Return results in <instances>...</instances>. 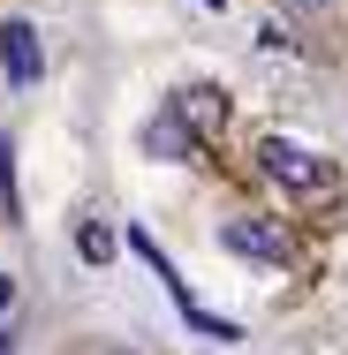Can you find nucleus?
Listing matches in <instances>:
<instances>
[{
  "label": "nucleus",
  "instance_id": "f257e3e1",
  "mask_svg": "<svg viewBox=\"0 0 348 355\" xmlns=\"http://www.w3.org/2000/svg\"><path fill=\"white\" fill-rule=\"evenodd\" d=\"M258 166H265V182L288 189L295 205H326V197L341 189L333 159H318L310 144H295V137H265V144H258Z\"/></svg>",
  "mask_w": 348,
  "mask_h": 355
},
{
  "label": "nucleus",
  "instance_id": "f03ea898",
  "mask_svg": "<svg viewBox=\"0 0 348 355\" xmlns=\"http://www.w3.org/2000/svg\"><path fill=\"white\" fill-rule=\"evenodd\" d=\"M0 61H8V83H15V91H31V83L46 76L38 31H31V23H0Z\"/></svg>",
  "mask_w": 348,
  "mask_h": 355
},
{
  "label": "nucleus",
  "instance_id": "7ed1b4c3",
  "mask_svg": "<svg viewBox=\"0 0 348 355\" xmlns=\"http://www.w3.org/2000/svg\"><path fill=\"white\" fill-rule=\"evenodd\" d=\"M219 242H227V250H242V257H265V265H280V257H288V234H280V227H258V219H219Z\"/></svg>",
  "mask_w": 348,
  "mask_h": 355
},
{
  "label": "nucleus",
  "instance_id": "20e7f679",
  "mask_svg": "<svg viewBox=\"0 0 348 355\" xmlns=\"http://www.w3.org/2000/svg\"><path fill=\"white\" fill-rule=\"evenodd\" d=\"M144 144H151V151H167V159H190V129H182V106H167V114L144 129Z\"/></svg>",
  "mask_w": 348,
  "mask_h": 355
},
{
  "label": "nucleus",
  "instance_id": "39448f33",
  "mask_svg": "<svg viewBox=\"0 0 348 355\" xmlns=\"http://www.w3.org/2000/svg\"><path fill=\"white\" fill-rule=\"evenodd\" d=\"M288 15H303V23H341L348 15V0H280Z\"/></svg>",
  "mask_w": 348,
  "mask_h": 355
},
{
  "label": "nucleus",
  "instance_id": "423d86ee",
  "mask_svg": "<svg viewBox=\"0 0 348 355\" xmlns=\"http://www.w3.org/2000/svg\"><path fill=\"white\" fill-rule=\"evenodd\" d=\"M8 310H15V280L0 272V325H8Z\"/></svg>",
  "mask_w": 348,
  "mask_h": 355
},
{
  "label": "nucleus",
  "instance_id": "0eeeda50",
  "mask_svg": "<svg viewBox=\"0 0 348 355\" xmlns=\"http://www.w3.org/2000/svg\"><path fill=\"white\" fill-rule=\"evenodd\" d=\"M0 355H15V333H8V325H0Z\"/></svg>",
  "mask_w": 348,
  "mask_h": 355
},
{
  "label": "nucleus",
  "instance_id": "6e6552de",
  "mask_svg": "<svg viewBox=\"0 0 348 355\" xmlns=\"http://www.w3.org/2000/svg\"><path fill=\"white\" fill-rule=\"evenodd\" d=\"M197 8H219V15H227V0H197Z\"/></svg>",
  "mask_w": 348,
  "mask_h": 355
},
{
  "label": "nucleus",
  "instance_id": "1a4fd4ad",
  "mask_svg": "<svg viewBox=\"0 0 348 355\" xmlns=\"http://www.w3.org/2000/svg\"><path fill=\"white\" fill-rule=\"evenodd\" d=\"M106 355H129V348H106Z\"/></svg>",
  "mask_w": 348,
  "mask_h": 355
}]
</instances>
